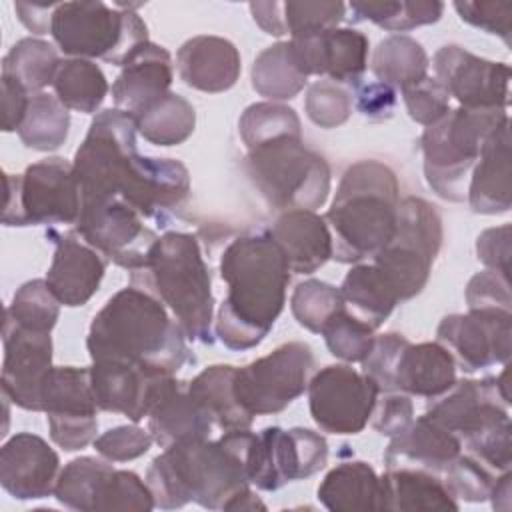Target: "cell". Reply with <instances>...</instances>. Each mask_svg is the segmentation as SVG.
Returning <instances> with one entry per match:
<instances>
[{"instance_id": "cell-2", "label": "cell", "mask_w": 512, "mask_h": 512, "mask_svg": "<svg viewBox=\"0 0 512 512\" xmlns=\"http://www.w3.org/2000/svg\"><path fill=\"white\" fill-rule=\"evenodd\" d=\"M220 278L228 292L222 300L214 336L230 350L256 348L284 310L290 268L270 230L234 238L220 256Z\"/></svg>"}, {"instance_id": "cell-30", "label": "cell", "mask_w": 512, "mask_h": 512, "mask_svg": "<svg viewBox=\"0 0 512 512\" xmlns=\"http://www.w3.org/2000/svg\"><path fill=\"white\" fill-rule=\"evenodd\" d=\"M294 274H312L332 258V234L314 210L282 212L270 228Z\"/></svg>"}, {"instance_id": "cell-32", "label": "cell", "mask_w": 512, "mask_h": 512, "mask_svg": "<svg viewBox=\"0 0 512 512\" xmlns=\"http://www.w3.org/2000/svg\"><path fill=\"white\" fill-rule=\"evenodd\" d=\"M380 480L384 494V510L432 512L460 508L444 480L430 470L394 466L388 468L380 476Z\"/></svg>"}, {"instance_id": "cell-26", "label": "cell", "mask_w": 512, "mask_h": 512, "mask_svg": "<svg viewBox=\"0 0 512 512\" xmlns=\"http://www.w3.org/2000/svg\"><path fill=\"white\" fill-rule=\"evenodd\" d=\"M180 80L200 92L218 94L230 90L242 70L238 48L220 36H194L176 54Z\"/></svg>"}, {"instance_id": "cell-17", "label": "cell", "mask_w": 512, "mask_h": 512, "mask_svg": "<svg viewBox=\"0 0 512 512\" xmlns=\"http://www.w3.org/2000/svg\"><path fill=\"white\" fill-rule=\"evenodd\" d=\"M78 236L110 262L136 270L160 238L144 218L120 198L80 204Z\"/></svg>"}, {"instance_id": "cell-56", "label": "cell", "mask_w": 512, "mask_h": 512, "mask_svg": "<svg viewBox=\"0 0 512 512\" xmlns=\"http://www.w3.org/2000/svg\"><path fill=\"white\" fill-rule=\"evenodd\" d=\"M466 302L468 308L512 310L510 274L490 268L474 274L466 286Z\"/></svg>"}, {"instance_id": "cell-18", "label": "cell", "mask_w": 512, "mask_h": 512, "mask_svg": "<svg viewBox=\"0 0 512 512\" xmlns=\"http://www.w3.org/2000/svg\"><path fill=\"white\" fill-rule=\"evenodd\" d=\"M436 336L464 372L508 364L512 310L468 308L466 314H448L440 320Z\"/></svg>"}, {"instance_id": "cell-27", "label": "cell", "mask_w": 512, "mask_h": 512, "mask_svg": "<svg viewBox=\"0 0 512 512\" xmlns=\"http://www.w3.org/2000/svg\"><path fill=\"white\" fill-rule=\"evenodd\" d=\"M510 118L488 136L472 168L466 200L476 214H504L512 206Z\"/></svg>"}, {"instance_id": "cell-31", "label": "cell", "mask_w": 512, "mask_h": 512, "mask_svg": "<svg viewBox=\"0 0 512 512\" xmlns=\"http://www.w3.org/2000/svg\"><path fill=\"white\" fill-rule=\"evenodd\" d=\"M456 384V362L440 342L406 344L394 368V390L408 396L438 398Z\"/></svg>"}, {"instance_id": "cell-24", "label": "cell", "mask_w": 512, "mask_h": 512, "mask_svg": "<svg viewBox=\"0 0 512 512\" xmlns=\"http://www.w3.org/2000/svg\"><path fill=\"white\" fill-rule=\"evenodd\" d=\"M368 36L354 28H330L300 38L310 76H328L336 84H360L368 68Z\"/></svg>"}, {"instance_id": "cell-39", "label": "cell", "mask_w": 512, "mask_h": 512, "mask_svg": "<svg viewBox=\"0 0 512 512\" xmlns=\"http://www.w3.org/2000/svg\"><path fill=\"white\" fill-rule=\"evenodd\" d=\"M52 88L68 110L94 114L108 94V80L92 60L64 58L56 70Z\"/></svg>"}, {"instance_id": "cell-40", "label": "cell", "mask_w": 512, "mask_h": 512, "mask_svg": "<svg viewBox=\"0 0 512 512\" xmlns=\"http://www.w3.org/2000/svg\"><path fill=\"white\" fill-rule=\"evenodd\" d=\"M62 58L58 50L40 38L18 40L2 58V76L16 80L28 94H40L54 82Z\"/></svg>"}, {"instance_id": "cell-37", "label": "cell", "mask_w": 512, "mask_h": 512, "mask_svg": "<svg viewBox=\"0 0 512 512\" xmlns=\"http://www.w3.org/2000/svg\"><path fill=\"white\" fill-rule=\"evenodd\" d=\"M428 54L418 40L406 34H392L378 42L372 54L370 68L378 82L394 90L418 84L428 76Z\"/></svg>"}, {"instance_id": "cell-58", "label": "cell", "mask_w": 512, "mask_h": 512, "mask_svg": "<svg viewBox=\"0 0 512 512\" xmlns=\"http://www.w3.org/2000/svg\"><path fill=\"white\" fill-rule=\"evenodd\" d=\"M354 104L358 112L370 122L392 118L396 108V90L384 82H366L354 86Z\"/></svg>"}, {"instance_id": "cell-5", "label": "cell", "mask_w": 512, "mask_h": 512, "mask_svg": "<svg viewBox=\"0 0 512 512\" xmlns=\"http://www.w3.org/2000/svg\"><path fill=\"white\" fill-rule=\"evenodd\" d=\"M400 184L394 170L378 160L346 168L324 220L332 234V258L360 262L380 252L394 236Z\"/></svg>"}, {"instance_id": "cell-4", "label": "cell", "mask_w": 512, "mask_h": 512, "mask_svg": "<svg viewBox=\"0 0 512 512\" xmlns=\"http://www.w3.org/2000/svg\"><path fill=\"white\" fill-rule=\"evenodd\" d=\"M186 334L152 294L126 286L92 318L86 348L92 362L116 360L176 374L194 364Z\"/></svg>"}, {"instance_id": "cell-47", "label": "cell", "mask_w": 512, "mask_h": 512, "mask_svg": "<svg viewBox=\"0 0 512 512\" xmlns=\"http://www.w3.org/2000/svg\"><path fill=\"white\" fill-rule=\"evenodd\" d=\"M326 348L332 356L344 362H362L374 344V328L340 308L322 328Z\"/></svg>"}, {"instance_id": "cell-46", "label": "cell", "mask_w": 512, "mask_h": 512, "mask_svg": "<svg viewBox=\"0 0 512 512\" xmlns=\"http://www.w3.org/2000/svg\"><path fill=\"white\" fill-rule=\"evenodd\" d=\"M340 308H344L340 288L316 278L300 282L290 298L292 316L300 326L314 334H320Z\"/></svg>"}, {"instance_id": "cell-61", "label": "cell", "mask_w": 512, "mask_h": 512, "mask_svg": "<svg viewBox=\"0 0 512 512\" xmlns=\"http://www.w3.org/2000/svg\"><path fill=\"white\" fill-rule=\"evenodd\" d=\"M58 2L48 4H30V2H16L14 10L18 12L20 22L32 32V34H46L50 32L52 24V12Z\"/></svg>"}, {"instance_id": "cell-1", "label": "cell", "mask_w": 512, "mask_h": 512, "mask_svg": "<svg viewBox=\"0 0 512 512\" xmlns=\"http://www.w3.org/2000/svg\"><path fill=\"white\" fill-rule=\"evenodd\" d=\"M136 132L126 110L108 108L94 116L72 162L80 204L120 198L144 220L166 222L186 202L190 174L174 158L142 156Z\"/></svg>"}, {"instance_id": "cell-34", "label": "cell", "mask_w": 512, "mask_h": 512, "mask_svg": "<svg viewBox=\"0 0 512 512\" xmlns=\"http://www.w3.org/2000/svg\"><path fill=\"white\" fill-rule=\"evenodd\" d=\"M236 368L230 364H214L204 368L188 382L190 396L210 416L222 432L250 428L254 416L240 404L234 388Z\"/></svg>"}, {"instance_id": "cell-63", "label": "cell", "mask_w": 512, "mask_h": 512, "mask_svg": "<svg viewBox=\"0 0 512 512\" xmlns=\"http://www.w3.org/2000/svg\"><path fill=\"white\" fill-rule=\"evenodd\" d=\"M510 488H512V474H510V470H506V472H502V476H498L494 480V486L488 496L492 500L494 510H502V512L510 510V506H512Z\"/></svg>"}, {"instance_id": "cell-49", "label": "cell", "mask_w": 512, "mask_h": 512, "mask_svg": "<svg viewBox=\"0 0 512 512\" xmlns=\"http://www.w3.org/2000/svg\"><path fill=\"white\" fill-rule=\"evenodd\" d=\"M306 116L320 128L342 126L352 114V96L332 80H318L308 86L304 100Z\"/></svg>"}, {"instance_id": "cell-7", "label": "cell", "mask_w": 512, "mask_h": 512, "mask_svg": "<svg viewBox=\"0 0 512 512\" xmlns=\"http://www.w3.org/2000/svg\"><path fill=\"white\" fill-rule=\"evenodd\" d=\"M508 120L502 108H456L420 136L424 176L432 192L448 202H464L470 170L484 142Z\"/></svg>"}, {"instance_id": "cell-45", "label": "cell", "mask_w": 512, "mask_h": 512, "mask_svg": "<svg viewBox=\"0 0 512 512\" xmlns=\"http://www.w3.org/2000/svg\"><path fill=\"white\" fill-rule=\"evenodd\" d=\"M238 130L246 148L270 142L280 136L302 134V124L294 108L280 102L250 104L238 122Z\"/></svg>"}, {"instance_id": "cell-48", "label": "cell", "mask_w": 512, "mask_h": 512, "mask_svg": "<svg viewBox=\"0 0 512 512\" xmlns=\"http://www.w3.org/2000/svg\"><path fill=\"white\" fill-rule=\"evenodd\" d=\"M154 506V496L136 472L132 470H112L96 498V512L128 510V512H150Z\"/></svg>"}, {"instance_id": "cell-36", "label": "cell", "mask_w": 512, "mask_h": 512, "mask_svg": "<svg viewBox=\"0 0 512 512\" xmlns=\"http://www.w3.org/2000/svg\"><path fill=\"white\" fill-rule=\"evenodd\" d=\"M138 134L156 146H178L196 128V110L180 94L168 92L140 112L132 114Z\"/></svg>"}, {"instance_id": "cell-13", "label": "cell", "mask_w": 512, "mask_h": 512, "mask_svg": "<svg viewBox=\"0 0 512 512\" xmlns=\"http://www.w3.org/2000/svg\"><path fill=\"white\" fill-rule=\"evenodd\" d=\"M326 462L328 442L322 434L310 428L268 426L252 438L248 480L258 490L274 492L288 482L320 472Z\"/></svg>"}, {"instance_id": "cell-16", "label": "cell", "mask_w": 512, "mask_h": 512, "mask_svg": "<svg viewBox=\"0 0 512 512\" xmlns=\"http://www.w3.org/2000/svg\"><path fill=\"white\" fill-rule=\"evenodd\" d=\"M508 406V364H504V370L498 376L456 382L448 392L432 398L424 414L456 434L464 446L484 432L510 424Z\"/></svg>"}, {"instance_id": "cell-12", "label": "cell", "mask_w": 512, "mask_h": 512, "mask_svg": "<svg viewBox=\"0 0 512 512\" xmlns=\"http://www.w3.org/2000/svg\"><path fill=\"white\" fill-rule=\"evenodd\" d=\"M314 352L306 342H286L270 354L236 368L234 388L240 404L252 414H278L308 388Z\"/></svg>"}, {"instance_id": "cell-52", "label": "cell", "mask_w": 512, "mask_h": 512, "mask_svg": "<svg viewBox=\"0 0 512 512\" xmlns=\"http://www.w3.org/2000/svg\"><path fill=\"white\" fill-rule=\"evenodd\" d=\"M402 98H404L408 116L426 128L436 124L450 112L448 92L436 78H430V76H426L414 86L404 88Z\"/></svg>"}, {"instance_id": "cell-14", "label": "cell", "mask_w": 512, "mask_h": 512, "mask_svg": "<svg viewBox=\"0 0 512 512\" xmlns=\"http://www.w3.org/2000/svg\"><path fill=\"white\" fill-rule=\"evenodd\" d=\"M98 410L90 368H50L40 388V412H46L48 432L54 444L66 452H76L92 444L98 432Z\"/></svg>"}, {"instance_id": "cell-57", "label": "cell", "mask_w": 512, "mask_h": 512, "mask_svg": "<svg viewBox=\"0 0 512 512\" xmlns=\"http://www.w3.org/2000/svg\"><path fill=\"white\" fill-rule=\"evenodd\" d=\"M372 428L382 436H396L414 420V406L408 394L398 390L380 392L370 414Z\"/></svg>"}, {"instance_id": "cell-59", "label": "cell", "mask_w": 512, "mask_h": 512, "mask_svg": "<svg viewBox=\"0 0 512 512\" xmlns=\"http://www.w3.org/2000/svg\"><path fill=\"white\" fill-rule=\"evenodd\" d=\"M510 236H512L510 224L484 230L476 240L478 260L490 270H500L504 274H510V252H512Z\"/></svg>"}, {"instance_id": "cell-54", "label": "cell", "mask_w": 512, "mask_h": 512, "mask_svg": "<svg viewBox=\"0 0 512 512\" xmlns=\"http://www.w3.org/2000/svg\"><path fill=\"white\" fill-rule=\"evenodd\" d=\"M152 442L150 432L140 426H116L100 434L92 444L102 458L110 462H128L146 454Z\"/></svg>"}, {"instance_id": "cell-60", "label": "cell", "mask_w": 512, "mask_h": 512, "mask_svg": "<svg viewBox=\"0 0 512 512\" xmlns=\"http://www.w3.org/2000/svg\"><path fill=\"white\" fill-rule=\"evenodd\" d=\"M0 90H2V130L18 132L30 104V94L16 80L8 76H0Z\"/></svg>"}, {"instance_id": "cell-53", "label": "cell", "mask_w": 512, "mask_h": 512, "mask_svg": "<svg viewBox=\"0 0 512 512\" xmlns=\"http://www.w3.org/2000/svg\"><path fill=\"white\" fill-rule=\"evenodd\" d=\"M454 8L458 16L488 34H496L510 46L512 38V2L510 0H456Z\"/></svg>"}, {"instance_id": "cell-55", "label": "cell", "mask_w": 512, "mask_h": 512, "mask_svg": "<svg viewBox=\"0 0 512 512\" xmlns=\"http://www.w3.org/2000/svg\"><path fill=\"white\" fill-rule=\"evenodd\" d=\"M406 344L408 340L402 334H396V332L380 334L374 338V344L368 356L360 362L362 372L368 374L378 384L380 392L394 390V368Z\"/></svg>"}, {"instance_id": "cell-42", "label": "cell", "mask_w": 512, "mask_h": 512, "mask_svg": "<svg viewBox=\"0 0 512 512\" xmlns=\"http://www.w3.org/2000/svg\"><path fill=\"white\" fill-rule=\"evenodd\" d=\"M354 22H372L388 32H408L418 26L434 24L444 12L438 0H400V2H350Z\"/></svg>"}, {"instance_id": "cell-15", "label": "cell", "mask_w": 512, "mask_h": 512, "mask_svg": "<svg viewBox=\"0 0 512 512\" xmlns=\"http://www.w3.org/2000/svg\"><path fill=\"white\" fill-rule=\"evenodd\" d=\"M310 416L322 432L358 434L370 420L380 394L378 384L346 364L324 366L308 382Z\"/></svg>"}, {"instance_id": "cell-41", "label": "cell", "mask_w": 512, "mask_h": 512, "mask_svg": "<svg viewBox=\"0 0 512 512\" xmlns=\"http://www.w3.org/2000/svg\"><path fill=\"white\" fill-rule=\"evenodd\" d=\"M70 130V112L56 94L40 92L30 96L26 116L18 128V136L26 148L38 152L58 150Z\"/></svg>"}, {"instance_id": "cell-33", "label": "cell", "mask_w": 512, "mask_h": 512, "mask_svg": "<svg viewBox=\"0 0 512 512\" xmlns=\"http://www.w3.org/2000/svg\"><path fill=\"white\" fill-rule=\"evenodd\" d=\"M318 500L330 512L384 510L382 480L362 460L340 462L320 482Z\"/></svg>"}, {"instance_id": "cell-23", "label": "cell", "mask_w": 512, "mask_h": 512, "mask_svg": "<svg viewBox=\"0 0 512 512\" xmlns=\"http://www.w3.org/2000/svg\"><path fill=\"white\" fill-rule=\"evenodd\" d=\"M58 474V454L32 432H18L0 448V484L16 500L54 494Z\"/></svg>"}, {"instance_id": "cell-11", "label": "cell", "mask_w": 512, "mask_h": 512, "mask_svg": "<svg viewBox=\"0 0 512 512\" xmlns=\"http://www.w3.org/2000/svg\"><path fill=\"white\" fill-rule=\"evenodd\" d=\"M4 226L76 224L80 186L74 166L60 156L30 164L24 174L4 172Z\"/></svg>"}, {"instance_id": "cell-9", "label": "cell", "mask_w": 512, "mask_h": 512, "mask_svg": "<svg viewBox=\"0 0 512 512\" xmlns=\"http://www.w3.org/2000/svg\"><path fill=\"white\" fill-rule=\"evenodd\" d=\"M246 166L266 202L280 210H316L330 194V166L306 148L302 134L280 136L248 150Z\"/></svg>"}, {"instance_id": "cell-6", "label": "cell", "mask_w": 512, "mask_h": 512, "mask_svg": "<svg viewBox=\"0 0 512 512\" xmlns=\"http://www.w3.org/2000/svg\"><path fill=\"white\" fill-rule=\"evenodd\" d=\"M130 286L158 298L184 330L200 344L214 342V296L210 272L196 236L166 232L150 248L144 264L130 270Z\"/></svg>"}, {"instance_id": "cell-8", "label": "cell", "mask_w": 512, "mask_h": 512, "mask_svg": "<svg viewBox=\"0 0 512 512\" xmlns=\"http://www.w3.org/2000/svg\"><path fill=\"white\" fill-rule=\"evenodd\" d=\"M140 4L104 2H58L52 12L50 34L58 48L70 58H100L124 66L130 56L148 40L144 20L132 10Z\"/></svg>"}, {"instance_id": "cell-22", "label": "cell", "mask_w": 512, "mask_h": 512, "mask_svg": "<svg viewBox=\"0 0 512 512\" xmlns=\"http://www.w3.org/2000/svg\"><path fill=\"white\" fill-rule=\"evenodd\" d=\"M46 238L54 242L52 264L46 272V284L60 304L68 308L84 306L100 288L106 272V260L98 250L86 244L78 232H60L50 228Z\"/></svg>"}, {"instance_id": "cell-29", "label": "cell", "mask_w": 512, "mask_h": 512, "mask_svg": "<svg viewBox=\"0 0 512 512\" xmlns=\"http://www.w3.org/2000/svg\"><path fill=\"white\" fill-rule=\"evenodd\" d=\"M172 78V58L168 50L146 42L122 66V72L112 84V100L116 108L136 114L168 94Z\"/></svg>"}, {"instance_id": "cell-64", "label": "cell", "mask_w": 512, "mask_h": 512, "mask_svg": "<svg viewBox=\"0 0 512 512\" xmlns=\"http://www.w3.org/2000/svg\"><path fill=\"white\" fill-rule=\"evenodd\" d=\"M226 510H232V512H252V510H266V504L254 494V490L250 486L242 488L228 504H226Z\"/></svg>"}, {"instance_id": "cell-20", "label": "cell", "mask_w": 512, "mask_h": 512, "mask_svg": "<svg viewBox=\"0 0 512 512\" xmlns=\"http://www.w3.org/2000/svg\"><path fill=\"white\" fill-rule=\"evenodd\" d=\"M2 342V394L24 410L40 412V388L52 368L50 332L28 330L4 320Z\"/></svg>"}, {"instance_id": "cell-10", "label": "cell", "mask_w": 512, "mask_h": 512, "mask_svg": "<svg viewBox=\"0 0 512 512\" xmlns=\"http://www.w3.org/2000/svg\"><path fill=\"white\" fill-rule=\"evenodd\" d=\"M442 238V218L430 202L416 196L400 198L394 236L372 256L400 302L418 296L428 284Z\"/></svg>"}, {"instance_id": "cell-38", "label": "cell", "mask_w": 512, "mask_h": 512, "mask_svg": "<svg viewBox=\"0 0 512 512\" xmlns=\"http://www.w3.org/2000/svg\"><path fill=\"white\" fill-rule=\"evenodd\" d=\"M250 76L252 88L270 102L290 100L298 96L308 82V76L302 72L294 56L290 40L276 42L264 48L256 56Z\"/></svg>"}, {"instance_id": "cell-21", "label": "cell", "mask_w": 512, "mask_h": 512, "mask_svg": "<svg viewBox=\"0 0 512 512\" xmlns=\"http://www.w3.org/2000/svg\"><path fill=\"white\" fill-rule=\"evenodd\" d=\"M168 376L174 374L116 360H96L90 366V382L98 408L122 414L134 424L148 416L154 396Z\"/></svg>"}, {"instance_id": "cell-25", "label": "cell", "mask_w": 512, "mask_h": 512, "mask_svg": "<svg viewBox=\"0 0 512 512\" xmlns=\"http://www.w3.org/2000/svg\"><path fill=\"white\" fill-rule=\"evenodd\" d=\"M148 432L160 448L210 438L212 420L188 392V382L168 376L148 412Z\"/></svg>"}, {"instance_id": "cell-3", "label": "cell", "mask_w": 512, "mask_h": 512, "mask_svg": "<svg viewBox=\"0 0 512 512\" xmlns=\"http://www.w3.org/2000/svg\"><path fill=\"white\" fill-rule=\"evenodd\" d=\"M250 428L224 432L218 440H190L164 448L146 472L154 506L176 510L196 502L206 510H226V504L246 486Z\"/></svg>"}, {"instance_id": "cell-28", "label": "cell", "mask_w": 512, "mask_h": 512, "mask_svg": "<svg viewBox=\"0 0 512 512\" xmlns=\"http://www.w3.org/2000/svg\"><path fill=\"white\" fill-rule=\"evenodd\" d=\"M460 454V438L424 414L392 436L384 452V464L386 468L414 464L416 468L444 474Z\"/></svg>"}, {"instance_id": "cell-43", "label": "cell", "mask_w": 512, "mask_h": 512, "mask_svg": "<svg viewBox=\"0 0 512 512\" xmlns=\"http://www.w3.org/2000/svg\"><path fill=\"white\" fill-rule=\"evenodd\" d=\"M114 470L112 464L92 458L80 456L70 460L58 474L54 496L56 500L78 512H96V498L102 488L106 476Z\"/></svg>"}, {"instance_id": "cell-51", "label": "cell", "mask_w": 512, "mask_h": 512, "mask_svg": "<svg viewBox=\"0 0 512 512\" xmlns=\"http://www.w3.org/2000/svg\"><path fill=\"white\" fill-rule=\"evenodd\" d=\"M444 484L454 498L466 502H484L490 496L496 476L474 456H458L444 472Z\"/></svg>"}, {"instance_id": "cell-62", "label": "cell", "mask_w": 512, "mask_h": 512, "mask_svg": "<svg viewBox=\"0 0 512 512\" xmlns=\"http://www.w3.org/2000/svg\"><path fill=\"white\" fill-rule=\"evenodd\" d=\"M250 14L254 18V22L270 36H282L288 34L286 32V24H284V14H282V2H250L248 4Z\"/></svg>"}, {"instance_id": "cell-19", "label": "cell", "mask_w": 512, "mask_h": 512, "mask_svg": "<svg viewBox=\"0 0 512 512\" xmlns=\"http://www.w3.org/2000/svg\"><path fill=\"white\" fill-rule=\"evenodd\" d=\"M436 80L462 108H502L510 104V68L480 58L456 44L442 46L432 60Z\"/></svg>"}, {"instance_id": "cell-35", "label": "cell", "mask_w": 512, "mask_h": 512, "mask_svg": "<svg viewBox=\"0 0 512 512\" xmlns=\"http://www.w3.org/2000/svg\"><path fill=\"white\" fill-rule=\"evenodd\" d=\"M340 294L344 306L370 328H380L400 302L384 272L372 264H356L344 276Z\"/></svg>"}, {"instance_id": "cell-50", "label": "cell", "mask_w": 512, "mask_h": 512, "mask_svg": "<svg viewBox=\"0 0 512 512\" xmlns=\"http://www.w3.org/2000/svg\"><path fill=\"white\" fill-rule=\"evenodd\" d=\"M282 14L286 32L300 36L308 32H320L338 28L346 16V4L342 2H282Z\"/></svg>"}, {"instance_id": "cell-44", "label": "cell", "mask_w": 512, "mask_h": 512, "mask_svg": "<svg viewBox=\"0 0 512 512\" xmlns=\"http://www.w3.org/2000/svg\"><path fill=\"white\" fill-rule=\"evenodd\" d=\"M60 316V302L48 288L46 280H28L12 296V302L4 310V320L36 330L52 332Z\"/></svg>"}]
</instances>
